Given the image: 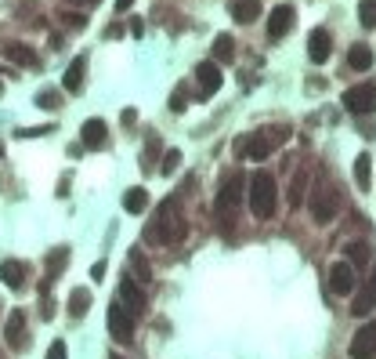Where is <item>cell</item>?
<instances>
[{
  "instance_id": "cell-1",
  "label": "cell",
  "mask_w": 376,
  "mask_h": 359,
  "mask_svg": "<svg viewBox=\"0 0 376 359\" xmlns=\"http://www.w3.org/2000/svg\"><path fill=\"white\" fill-rule=\"evenodd\" d=\"M184 232H188V222H184L181 203H177V196H167L160 203V211H155L152 225L145 229V236L152 239V244H181Z\"/></svg>"
},
{
  "instance_id": "cell-2",
  "label": "cell",
  "mask_w": 376,
  "mask_h": 359,
  "mask_svg": "<svg viewBox=\"0 0 376 359\" xmlns=\"http://www.w3.org/2000/svg\"><path fill=\"white\" fill-rule=\"evenodd\" d=\"M242 196H246V178H242V171H235L221 186L217 203H213V218H217V229L221 232H232V225L239 218V207H242Z\"/></svg>"
},
{
  "instance_id": "cell-3",
  "label": "cell",
  "mask_w": 376,
  "mask_h": 359,
  "mask_svg": "<svg viewBox=\"0 0 376 359\" xmlns=\"http://www.w3.org/2000/svg\"><path fill=\"white\" fill-rule=\"evenodd\" d=\"M275 174L271 171H257L254 174V182H249V189H246V196H249V215L254 218H261V222H268L271 215H275Z\"/></svg>"
},
{
  "instance_id": "cell-4",
  "label": "cell",
  "mask_w": 376,
  "mask_h": 359,
  "mask_svg": "<svg viewBox=\"0 0 376 359\" xmlns=\"http://www.w3.org/2000/svg\"><path fill=\"white\" fill-rule=\"evenodd\" d=\"M336 189L329 182H319V189L311 193V218H315L319 225H329L336 218Z\"/></svg>"
},
{
  "instance_id": "cell-5",
  "label": "cell",
  "mask_w": 376,
  "mask_h": 359,
  "mask_svg": "<svg viewBox=\"0 0 376 359\" xmlns=\"http://www.w3.org/2000/svg\"><path fill=\"white\" fill-rule=\"evenodd\" d=\"M343 106H348V113H355V116H365V113H372L376 109V84H355V87H348L343 91Z\"/></svg>"
},
{
  "instance_id": "cell-6",
  "label": "cell",
  "mask_w": 376,
  "mask_h": 359,
  "mask_svg": "<svg viewBox=\"0 0 376 359\" xmlns=\"http://www.w3.org/2000/svg\"><path fill=\"white\" fill-rule=\"evenodd\" d=\"M109 334H112L119 345H131V341H134V316L123 309V302L109 305Z\"/></svg>"
},
{
  "instance_id": "cell-7",
  "label": "cell",
  "mask_w": 376,
  "mask_h": 359,
  "mask_svg": "<svg viewBox=\"0 0 376 359\" xmlns=\"http://www.w3.org/2000/svg\"><path fill=\"white\" fill-rule=\"evenodd\" d=\"M355 283H358V276H355V265L351 261H333L329 265V287H333V294L348 297V294H355Z\"/></svg>"
},
{
  "instance_id": "cell-8",
  "label": "cell",
  "mask_w": 376,
  "mask_h": 359,
  "mask_svg": "<svg viewBox=\"0 0 376 359\" xmlns=\"http://www.w3.org/2000/svg\"><path fill=\"white\" fill-rule=\"evenodd\" d=\"M351 359H376V323H365L355 331L351 345H348Z\"/></svg>"
},
{
  "instance_id": "cell-9",
  "label": "cell",
  "mask_w": 376,
  "mask_h": 359,
  "mask_svg": "<svg viewBox=\"0 0 376 359\" xmlns=\"http://www.w3.org/2000/svg\"><path fill=\"white\" fill-rule=\"evenodd\" d=\"M196 84H199V98H210V95H217V91H221V66H217V62H199L196 66Z\"/></svg>"
},
{
  "instance_id": "cell-10",
  "label": "cell",
  "mask_w": 376,
  "mask_h": 359,
  "mask_svg": "<svg viewBox=\"0 0 376 359\" xmlns=\"http://www.w3.org/2000/svg\"><path fill=\"white\" fill-rule=\"evenodd\" d=\"M293 22H297L293 4H278V8H271V15H268V37H271V40L286 37L290 29H293Z\"/></svg>"
},
{
  "instance_id": "cell-11",
  "label": "cell",
  "mask_w": 376,
  "mask_h": 359,
  "mask_svg": "<svg viewBox=\"0 0 376 359\" xmlns=\"http://www.w3.org/2000/svg\"><path fill=\"white\" fill-rule=\"evenodd\" d=\"M119 297H123V309H127L131 316H145V309H148V297H145V290L127 276V280H119Z\"/></svg>"
},
{
  "instance_id": "cell-12",
  "label": "cell",
  "mask_w": 376,
  "mask_h": 359,
  "mask_svg": "<svg viewBox=\"0 0 376 359\" xmlns=\"http://www.w3.org/2000/svg\"><path fill=\"white\" fill-rule=\"evenodd\" d=\"M4 341H8L11 348H25V345H29V338H25V312H22V309H11V312H8Z\"/></svg>"
},
{
  "instance_id": "cell-13",
  "label": "cell",
  "mask_w": 376,
  "mask_h": 359,
  "mask_svg": "<svg viewBox=\"0 0 376 359\" xmlns=\"http://www.w3.org/2000/svg\"><path fill=\"white\" fill-rule=\"evenodd\" d=\"M329 55H333L329 33H326V29H311V37H307V58H311L315 66H322V62H329Z\"/></svg>"
},
{
  "instance_id": "cell-14",
  "label": "cell",
  "mask_w": 376,
  "mask_h": 359,
  "mask_svg": "<svg viewBox=\"0 0 376 359\" xmlns=\"http://www.w3.org/2000/svg\"><path fill=\"white\" fill-rule=\"evenodd\" d=\"M376 309V268L369 273V280H365V287L358 290V297H355V305H351V316H369Z\"/></svg>"
},
{
  "instance_id": "cell-15",
  "label": "cell",
  "mask_w": 376,
  "mask_h": 359,
  "mask_svg": "<svg viewBox=\"0 0 376 359\" xmlns=\"http://www.w3.org/2000/svg\"><path fill=\"white\" fill-rule=\"evenodd\" d=\"M105 120H98V116H90L87 124L80 127V142H83V149H102L105 145Z\"/></svg>"
},
{
  "instance_id": "cell-16",
  "label": "cell",
  "mask_w": 376,
  "mask_h": 359,
  "mask_svg": "<svg viewBox=\"0 0 376 359\" xmlns=\"http://www.w3.org/2000/svg\"><path fill=\"white\" fill-rule=\"evenodd\" d=\"M232 18L239 25H249L261 18V0H232Z\"/></svg>"
},
{
  "instance_id": "cell-17",
  "label": "cell",
  "mask_w": 376,
  "mask_h": 359,
  "mask_svg": "<svg viewBox=\"0 0 376 359\" xmlns=\"http://www.w3.org/2000/svg\"><path fill=\"white\" fill-rule=\"evenodd\" d=\"M25 276H29V268L22 261H4L0 265V280H4V287H11V290L25 287Z\"/></svg>"
},
{
  "instance_id": "cell-18",
  "label": "cell",
  "mask_w": 376,
  "mask_h": 359,
  "mask_svg": "<svg viewBox=\"0 0 376 359\" xmlns=\"http://www.w3.org/2000/svg\"><path fill=\"white\" fill-rule=\"evenodd\" d=\"M83 73H87V58L76 55L69 62V69H66V80H61V84H66V91H73V95L80 91V87H83Z\"/></svg>"
},
{
  "instance_id": "cell-19",
  "label": "cell",
  "mask_w": 376,
  "mask_h": 359,
  "mask_svg": "<svg viewBox=\"0 0 376 359\" xmlns=\"http://www.w3.org/2000/svg\"><path fill=\"white\" fill-rule=\"evenodd\" d=\"M348 66H351L355 73H365V69L372 66V51H369L365 44H351V51H348Z\"/></svg>"
},
{
  "instance_id": "cell-20",
  "label": "cell",
  "mask_w": 376,
  "mask_h": 359,
  "mask_svg": "<svg viewBox=\"0 0 376 359\" xmlns=\"http://www.w3.org/2000/svg\"><path fill=\"white\" fill-rule=\"evenodd\" d=\"M235 58V37L221 33V37H213V62H232Z\"/></svg>"
},
{
  "instance_id": "cell-21",
  "label": "cell",
  "mask_w": 376,
  "mask_h": 359,
  "mask_svg": "<svg viewBox=\"0 0 376 359\" xmlns=\"http://www.w3.org/2000/svg\"><path fill=\"white\" fill-rule=\"evenodd\" d=\"M4 55L11 58L15 66H37V51H33V47H25V44H8Z\"/></svg>"
},
{
  "instance_id": "cell-22",
  "label": "cell",
  "mask_w": 376,
  "mask_h": 359,
  "mask_svg": "<svg viewBox=\"0 0 376 359\" xmlns=\"http://www.w3.org/2000/svg\"><path fill=\"white\" fill-rule=\"evenodd\" d=\"M145 207H148V193L145 189H127L123 193V211L127 215H141Z\"/></svg>"
},
{
  "instance_id": "cell-23",
  "label": "cell",
  "mask_w": 376,
  "mask_h": 359,
  "mask_svg": "<svg viewBox=\"0 0 376 359\" xmlns=\"http://www.w3.org/2000/svg\"><path fill=\"white\" fill-rule=\"evenodd\" d=\"M87 309H90V290L76 287V290L69 294V316L80 319V316H87Z\"/></svg>"
},
{
  "instance_id": "cell-24",
  "label": "cell",
  "mask_w": 376,
  "mask_h": 359,
  "mask_svg": "<svg viewBox=\"0 0 376 359\" xmlns=\"http://www.w3.org/2000/svg\"><path fill=\"white\" fill-rule=\"evenodd\" d=\"M369 182H372V160H369V153H362V156L355 160V186L365 193Z\"/></svg>"
},
{
  "instance_id": "cell-25",
  "label": "cell",
  "mask_w": 376,
  "mask_h": 359,
  "mask_svg": "<svg viewBox=\"0 0 376 359\" xmlns=\"http://www.w3.org/2000/svg\"><path fill=\"white\" fill-rule=\"evenodd\" d=\"M66 261H69V251H66V247H58V251L47 258V280H44V283H54V280H58V273L66 268Z\"/></svg>"
},
{
  "instance_id": "cell-26",
  "label": "cell",
  "mask_w": 376,
  "mask_h": 359,
  "mask_svg": "<svg viewBox=\"0 0 376 359\" xmlns=\"http://www.w3.org/2000/svg\"><path fill=\"white\" fill-rule=\"evenodd\" d=\"M304 186H307V167L297 171L293 186H290V207H300V203H304Z\"/></svg>"
},
{
  "instance_id": "cell-27",
  "label": "cell",
  "mask_w": 376,
  "mask_h": 359,
  "mask_svg": "<svg viewBox=\"0 0 376 359\" xmlns=\"http://www.w3.org/2000/svg\"><path fill=\"white\" fill-rule=\"evenodd\" d=\"M358 22L365 29H376V0H362L358 4Z\"/></svg>"
},
{
  "instance_id": "cell-28",
  "label": "cell",
  "mask_w": 376,
  "mask_h": 359,
  "mask_svg": "<svg viewBox=\"0 0 376 359\" xmlns=\"http://www.w3.org/2000/svg\"><path fill=\"white\" fill-rule=\"evenodd\" d=\"M131 265L138 268V280H141V283H148V280H152V268H148V261H145V254H141L138 247L131 251Z\"/></svg>"
},
{
  "instance_id": "cell-29",
  "label": "cell",
  "mask_w": 376,
  "mask_h": 359,
  "mask_svg": "<svg viewBox=\"0 0 376 359\" xmlns=\"http://www.w3.org/2000/svg\"><path fill=\"white\" fill-rule=\"evenodd\" d=\"M170 109H174V113H184V109H188V87H184V84H177V87H174V95H170Z\"/></svg>"
},
{
  "instance_id": "cell-30",
  "label": "cell",
  "mask_w": 376,
  "mask_h": 359,
  "mask_svg": "<svg viewBox=\"0 0 376 359\" xmlns=\"http://www.w3.org/2000/svg\"><path fill=\"white\" fill-rule=\"evenodd\" d=\"M177 167H181V153H177V149H167V156H163L160 171H163V174H174Z\"/></svg>"
},
{
  "instance_id": "cell-31",
  "label": "cell",
  "mask_w": 376,
  "mask_h": 359,
  "mask_svg": "<svg viewBox=\"0 0 376 359\" xmlns=\"http://www.w3.org/2000/svg\"><path fill=\"white\" fill-rule=\"evenodd\" d=\"M37 106H40V109H58L61 98H58V91H40V95H37Z\"/></svg>"
},
{
  "instance_id": "cell-32",
  "label": "cell",
  "mask_w": 376,
  "mask_h": 359,
  "mask_svg": "<svg viewBox=\"0 0 376 359\" xmlns=\"http://www.w3.org/2000/svg\"><path fill=\"white\" fill-rule=\"evenodd\" d=\"M69 355V348H66V341H54L51 348H47V355L44 359H66Z\"/></svg>"
},
{
  "instance_id": "cell-33",
  "label": "cell",
  "mask_w": 376,
  "mask_h": 359,
  "mask_svg": "<svg viewBox=\"0 0 376 359\" xmlns=\"http://www.w3.org/2000/svg\"><path fill=\"white\" fill-rule=\"evenodd\" d=\"M47 131H54V127H25V131H18V138H40Z\"/></svg>"
},
{
  "instance_id": "cell-34",
  "label": "cell",
  "mask_w": 376,
  "mask_h": 359,
  "mask_svg": "<svg viewBox=\"0 0 376 359\" xmlns=\"http://www.w3.org/2000/svg\"><path fill=\"white\" fill-rule=\"evenodd\" d=\"M90 280H94V283H102V280H105V261H98V265L90 268Z\"/></svg>"
},
{
  "instance_id": "cell-35",
  "label": "cell",
  "mask_w": 376,
  "mask_h": 359,
  "mask_svg": "<svg viewBox=\"0 0 376 359\" xmlns=\"http://www.w3.org/2000/svg\"><path fill=\"white\" fill-rule=\"evenodd\" d=\"M66 22H69V25H76V29H83V25H87V15H73V11H69V15H66Z\"/></svg>"
},
{
  "instance_id": "cell-36",
  "label": "cell",
  "mask_w": 376,
  "mask_h": 359,
  "mask_svg": "<svg viewBox=\"0 0 376 359\" xmlns=\"http://www.w3.org/2000/svg\"><path fill=\"white\" fill-rule=\"evenodd\" d=\"M348 251H351V258H355V261H365V244H351Z\"/></svg>"
},
{
  "instance_id": "cell-37",
  "label": "cell",
  "mask_w": 376,
  "mask_h": 359,
  "mask_svg": "<svg viewBox=\"0 0 376 359\" xmlns=\"http://www.w3.org/2000/svg\"><path fill=\"white\" fill-rule=\"evenodd\" d=\"M119 120H123L127 127H131V124H138V109H123V116H119Z\"/></svg>"
},
{
  "instance_id": "cell-38",
  "label": "cell",
  "mask_w": 376,
  "mask_h": 359,
  "mask_svg": "<svg viewBox=\"0 0 376 359\" xmlns=\"http://www.w3.org/2000/svg\"><path fill=\"white\" fill-rule=\"evenodd\" d=\"M131 4L134 0H116V11H131Z\"/></svg>"
},
{
  "instance_id": "cell-39",
  "label": "cell",
  "mask_w": 376,
  "mask_h": 359,
  "mask_svg": "<svg viewBox=\"0 0 376 359\" xmlns=\"http://www.w3.org/2000/svg\"><path fill=\"white\" fill-rule=\"evenodd\" d=\"M66 4H76L80 8V4H98V0H66Z\"/></svg>"
},
{
  "instance_id": "cell-40",
  "label": "cell",
  "mask_w": 376,
  "mask_h": 359,
  "mask_svg": "<svg viewBox=\"0 0 376 359\" xmlns=\"http://www.w3.org/2000/svg\"><path fill=\"white\" fill-rule=\"evenodd\" d=\"M109 359H123V355H109Z\"/></svg>"
},
{
  "instance_id": "cell-41",
  "label": "cell",
  "mask_w": 376,
  "mask_h": 359,
  "mask_svg": "<svg viewBox=\"0 0 376 359\" xmlns=\"http://www.w3.org/2000/svg\"><path fill=\"white\" fill-rule=\"evenodd\" d=\"M0 156H4V145H0Z\"/></svg>"
}]
</instances>
